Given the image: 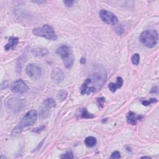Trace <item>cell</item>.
I'll return each mask as SVG.
<instances>
[{
  "label": "cell",
  "mask_w": 159,
  "mask_h": 159,
  "mask_svg": "<svg viewBox=\"0 0 159 159\" xmlns=\"http://www.w3.org/2000/svg\"><path fill=\"white\" fill-rule=\"evenodd\" d=\"M140 42L149 48L154 47L158 40V32L154 29H147L143 31L139 37Z\"/></svg>",
  "instance_id": "6da1fadb"
},
{
  "label": "cell",
  "mask_w": 159,
  "mask_h": 159,
  "mask_svg": "<svg viewBox=\"0 0 159 159\" xmlns=\"http://www.w3.org/2000/svg\"><path fill=\"white\" fill-rule=\"evenodd\" d=\"M57 53L60 56L65 67L67 68H70L74 62L72 49L67 46H62L58 48Z\"/></svg>",
  "instance_id": "7a4b0ae2"
},
{
  "label": "cell",
  "mask_w": 159,
  "mask_h": 159,
  "mask_svg": "<svg viewBox=\"0 0 159 159\" xmlns=\"http://www.w3.org/2000/svg\"><path fill=\"white\" fill-rule=\"evenodd\" d=\"M32 33L36 36L44 37L48 40L56 41L57 39V35L54 29L47 24L44 25L42 28L34 29L32 30Z\"/></svg>",
  "instance_id": "3957f363"
},
{
  "label": "cell",
  "mask_w": 159,
  "mask_h": 159,
  "mask_svg": "<svg viewBox=\"0 0 159 159\" xmlns=\"http://www.w3.org/2000/svg\"><path fill=\"white\" fill-rule=\"evenodd\" d=\"M37 113L36 110H31L26 113L19 124V126L21 128L24 127H29L32 126L37 121Z\"/></svg>",
  "instance_id": "277c9868"
},
{
  "label": "cell",
  "mask_w": 159,
  "mask_h": 159,
  "mask_svg": "<svg viewBox=\"0 0 159 159\" xmlns=\"http://www.w3.org/2000/svg\"><path fill=\"white\" fill-rule=\"evenodd\" d=\"M6 105L8 108L14 113L20 112L25 106L24 101L18 98L12 97L7 100Z\"/></svg>",
  "instance_id": "5b68a950"
},
{
  "label": "cell",
  "mask_w": 159,
  "mask_h": 159,
  "mask_svg": "<svg viewBox=\"0 0 159 159\" xmlns=\"http://www.w3.org/2000/svg\"><path fill=\"white\" fill-rule=\"evenodd\" d=\"M100 16L101 20L106 24L115 25L118 22L117 18L111 12L102 9L100 12Z\"/></svg>",
  "instance_id": "8992f818"
},
{
  "label": "cell",
  "mask_w": 159,
  "mask_h": 159,
  "mask_svg": "<svg viewBox=\"0 0 159 159\" xmlns=\"http://www.w3.org/2000/svg\"><path fill=\"white\" fill-rule=\"evenodd\" d=\"M27 75L31 78L38 79L42 74V69L37 64H29L25 69Z\"/></svg>",
  "instance_id": "52a82bcc"
},
{
  "label": "cell",
  "mask_w": 159,
  "mask_h": 159,
  "mask_svg": "<svg viewBox=\"0 0 159 159\" xmlns=\"http://www.w3.org/2000/svg\"><path fill=\"white\" fill-rule=\"evenodd\" d=\"M29 88L28 85L22 80H19L13 83L11 86V90L14 93L24 94L27 92Z\"/></svg>",
  "instance_id": "ba28073f"
},
{
  "label": "cell",
  "mask_w": 159,
  "mask_h": 159,
  "mask_svg": "<svg viewBox=\"0 0 159 159\" xmlns=\"http://www.w3.org/2000/svg\"><path fill=\"white\" fill-rule=\"evenodd\" d=\"M65 74L61 69L56 68L52 70L51 73V78L54 82L60 83L63 82Z\"/></svg>",
  "instance_id": "9c48e42d"
},
{
  "label": "cell",
  "mask_w": 159,
  "mask_h": 159,
  "mask_svg": "<svg viewBox=\"0 0 159 159\" xmlns=\"http://www.w3.org/2000/svg\"><path fill=\"white\" fill-rule=\"evenodd\" d=\"M142 118V116H137L133 112H129L127 115V121L131 125H136L137 123V121Z\"/></svg>",
  "instance_id": "30bf717a"
},
{
  "label": "cell",
  "mask_w": 159,
  "mask_h": 159,
  "mask_svg": "<svg viewBox=\"0 0 159 159\" xmlns=\"http://www.w3.org/2000/svg\"><path fill=\"white\" fill-rule=\"evenodd\" d=\"M32 53L36 57H44L49 54V50L44 47H37L32 50Z\"/></svg>",
  "instance_id": "8fae6325"
},
{
  "label": "cell",
  "mask_w": 159,
  "mask_h": 159,
  "mask_svg": "<svg viewBox=\"0 0 159 159\" xmlns=\"http://www.w3.org/2000/svg\"><path fill=\"white\" fill-rule=\"evenodd\" d=\"M123 85V80L121 77H117V80H116V83H111L109 84L108 85V88L110 89V90L113 92L114 93L117 89L118 88H120L122 87Z\"/></svg>",
  "instance_id": "7c38bea8"
},
{
  "label": "cell",
  "mask_w": 159,
  "mask_h": 159,
  "mask_svg": "<svg viewBox=\"0 0 159 159\" xmlns=\"http://www.w3.org/2000/svg\"><path fill=\"white\" fill-rule=\"evenodd\" d=\"M19 42V39L16 37H11L9 39L8 43L5 46V49L6 50H9L10 49H14V47L18 44Z\"/></svg>",
  "instance_id": "4fadbf2b"
},
{
  "label": "cell",
  "mask_w": 159,
  "mask_h": 159,
  "mask_svg": "<svg viewBox=\"0 0 159 159\" xmlns=\"http://www.w3.org/2000/svg\"><path fill=\"white\" fill-rule=\"evenodd\" d=\"M96 143H97L96 139L94 137H92V136L88 137L85 140V145H86L87 147H94L95 145L96 144Z\"/></svg>",
  "instance_id": "5bb4252c"
},
{
  "label": "cell",
  "mask_w": 159,
  "mask_h": 159,
  "mask_svg": "<svg viewBox=\"0 0 159 159\" xmlns=\"http://www.w3.org/2000/svg\"><path fill=\"white\" fill-rule=\"evenodd\" d=\"M50 115V108L48 107H43L41 110V111H40V116H41V118L42 119H46L48 118Z\"/></svg>",
  "instance_id": "9a60e30c"
},
{
  "label": "cell",
  "mask_w": 159,
  "mask_h": 159,
  "mask_svg": "<svg viewBox=\"0 0 159 159\" xmlns=\"http://www.w3.org/2000/svg\"><path fill=\"white\" fill-rule=\"evenodd\" d=\"M67 91H65V90H62L60 91H59V93H57V99L60 101H63L64 100H66L67 97Z\"/></svg>",
  "instance_id": "2e32d148"
},
{
  "label": "cell",
  "mask_w": 159,
  "mask_h": 159,
  "mask_svg": "<svg viewBox=\"0 0 159 159\" xmlns=\"http://www.w3.org/2000/svg\"><path fill=\"white\" fill-rule=\"evenodd\" d=\"M44 105L45 107L51 108L56 107V103L53 98H48L44 101Z\"/></svg>",
  "instance_id": "e0dca14e"
},
{
  "label": "cell",
  "mask_w": 159,
  "mask_h": 159,
  "mask_svg": "<svg viewBox=\"0 0 159 159\" xmlns=\"http://www.w3.org/2000/svg\"><path fill=\"white\" fill-rule=\"evenodd\" d=\"M95 116L89 113L87 110L86 109H83L82 112H81V114H80V117L81 118H83V119H91V118H93Z\"/></svg>",
  "instance_id": "ac0fdd59"
},
{
  "label": "cell",
  "mask_w": 159,
  "mask_h": 159,
  "mask_svg": "<svg viewBox=\"0 0 159 159\" xmlns=\"http://www.w3.org/2000/svg\"><path fill=\"white\" fill-rule=\"evenodd\" d=\"M131 60L132 63L135 65H138L140 62V56L138 54H135L132 56L131 58Z\"/></svg>",
  "instance_id": "d6986e66"
},
{
  "label": "cell",
  "mask_w": 159,
  "mask_h": 159,
  "mask_svg": "<svg viewBox=\"0 0 159 159\" xmlns=\"http://www.w3.org/2000/svg\"><path fill=\"white\" fill-rule=\"evenodd\" d=\"M61 158H67V159H72L74 158L73 154L72 152H67V153H65L60 156Z\"/></svg>",
  "instance_id": "ffe728a7"
},
{
  "label": "cell",
  "mask_w": 159,
  "mask_h": 159,
  "mask_svg": "<svg viewBox=\"0 0 159 159\" xmlns=\"http://www.w3.org/2000/svg\"><path fill=\"white\" fill-rule=\"evenodd\" d=\"M157 100L155 99V98H152V99H151L149 100H145V101H143L142 103V104L144 105V106H149L152 103H155L157 102Z\"/></svg>",
  "instance_id": "44dd1931"
},
{
  "label": "cell",
  "mask_w": 159,
  "mask_h": 159,
  "mask_svg": "<svg viewBox=\"0 0 159 159\" xmlns=\"http://www.w3.org/2000/svg\"><path fill=\"white\" fill-rule=\"evenodd\" d=\"M110 158H121V154L118 151H115L112 154Z\"/></svg>",
  "instance_id": "7402d4cb"
},
{
  "label": "cell",
  "mask_w": 159,
  "mask_h": 159,
  "mask_svg": "<svg viewBox=\"0 0 159 159\" xmlns=\"http://www.w3.org/2000/svg\"><path fill=\"white\" fill-rule=\"evenodd\" d=\"M74 3H75L74 1H63V3L65 5V6L69 8L72 7Z\"/></svg>",
  "instance_id": "603a6c76"
},
{
  "label": "cell",
  "mask_w": 159,
  "mask_h": 159,
  "mask_svg": "<svg viewBox=\"0 0 159 159\" xmlns=\"http://www.w3.org/2000/svg\"><path fill=\"white\" fill-rule=\"evenodd\" d=\"M97 101H98V103L100 107H101L102 108L103 107L104 103L105 102V99L104 98H100L97 99Z\"/></svg>",
  "instance_id": "cb8c5ba5"
},
{
  "label": "cell",
  "mask_w": 159,
  "mask_h": 159,
  "mask_svg": "<svg viewBox=\"0 0 159 159\" xmlns=\"http://www.w3.org/2000/svg\"><path fill=\"white\" fill-rule=\"evenodd\" d=\"M45 128L44 126H41V127H37L36 129H34V130H33V132H36V133H40L41 131H42L44 130V129Z\"/></svg>",
  "instance_id": "d4e9b609"
},
{
  "label": "cell",
  "mask_w": 159,
  "mask_h": 159,
  "mask_svg": "<svg viewBox=\"0 0 159 159\" xmlns=\"http://www.w3.org/2000/svg\"><path fill=\"white\" fill-rule=\"evenodd\" d=\"M151 158V157H142V158Z\"/></svg>",
  "instance_id": "484cf974"
}]
</instances>
